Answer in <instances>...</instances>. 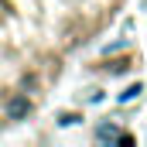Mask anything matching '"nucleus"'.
<instances>
[{"mask_svg": "<svg viewBox=\"0 0 147 147\" xmlns=\"http://www.w3.org/2000/svg\"><path fill=\"white\" fill-rule=\"evenodd\" d=\"M137 92H140V86H130V89H127V92H123V96H120V99H134V96H137Z\"/></svg>", "mask_w": 147, "mask_h": 147, "instance_id": "7ed1b4c3", "label": "nucleus"}, {"mask_svg": "<svg viewBox=\"0 0 147 147\" xmlns=\"http://www.w3.org/2000/svg\"><path fill=\"white\" fill-rule=\"evenodd\" d=\"M7 113H10V120H21V116L31 113V103H28L24 96H14V99L7 103Z\"/></svg>", "mask_w": 147, "mask_h": 147, "instance_id": "f257e3e1", "label": "nucleus"}, {"mask_svg": "<svg viewBox=\"0 0 147 147\" xmlns=\"http://www.w3.org/2000/svg\"><path fill=\"white\" fill-rule=\"evenodd\" d=\"M99 140H116V130L113 127H99Z\"/></svg>", "mask_w": 147, "mask_h": 147, "instance_id": "f03ea898", "label": "nucleus"}]
</instances>
